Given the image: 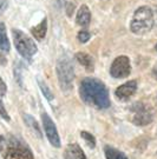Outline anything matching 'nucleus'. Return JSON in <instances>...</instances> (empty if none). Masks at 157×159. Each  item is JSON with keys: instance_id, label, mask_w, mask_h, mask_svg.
Masks as SVG:
<instances>
[{"instance_id": "f257e3e1", "label": "nucleus", "mask_w": 157, "mask_h": 159, "mask_svg": "<svg viewBox=\"0 0 157 159\" xmlns=\"http://www.w3.org/2000/svg\"><path fill=\"white\" fill-rule=\"evenodd\" d=\"M79 94L85 104L97 108H107L110 106V97L107 86L96 78H85L79 86Z\"/></svg>"}, {"instance_id": "f03ea898", "label": "nucleus", "mask_w": 157, "mask_h": 159, "mask_svg": "<svg viewBox=\"0 0 157 159\" xmlns=\"http://www.w3.org/2000/svg\"><path fill=\"white\" fill-rule=\"evenodd\" d=\"M154 26V14L150 7L142 6L138 7L131 20L130 29L135 34H144L151 31Z\"/></svg>"}, {"instance_id": "7ed1b4c3", "label": "nucleus", "mask_w": 157, "mask_h": 159, "mask_svg": "<svg viewBox=\"0 0 157 159\" xmlns=\"http://www.w3.org/2000/svg\"><path fill=\"white\" fill-rule=\"evenodd\" d=\"M12 35H13L14 46L19 52V54L26 60H31L32 57L37 53V45L33 39L17 29L12 30Z\"/></svg>"}, {"instance_id": "20e7f679", "label": "nucleus", "mask_w": 157, "mask_h": 159, "mask_svg": "<svg viewBox=\"0 0 157 159\" xmlns=\"http://www.w3.org/2000/svg\"><path fill=\"white\" fill-rule=\"evenodd\" d=\"M57 75L59 80V85L64 91H69L72 87L74 79V70L71 60L69 58H60L57 63Z\"/></svg>"}, {"instance_id": "39448f33", "label": "nucleus", "mask_w": 157, "mask_h": 159, "mask_svg": "<svg viewBox=\"0 0 157 159\" xmlns=\"http://www.w3.org/2000/svg\"><path fill=\"white\" fill-rule=\"evenodd\" d=\"M4 159H34L32 151L18 138H11L4 154Z\"/></svg>"}, {"instance_id": "423d86ee", "label": "nucleus", "mask_w": 157, "mask_h": 159, "mask_svg": "<svg viewBox=\"0 0 157 159\" xmlns=\"http://www.w3.org/2000/svg\"><path fill=\"white\" fill-rule=\"evenodd\" d=\"M130 72H131V65H130V59L126 56H119L113 60L110 68V74L113 78L116 79L126 78Z\"/></svg>"}, {"instance_id": "0eeeda50", "label": "nucleus", "mask_w": 157, "mask_h": 159, "mask_svg": "<svg viewBox=\"0 0 157 159\" xmlns=\"http://www.w3.org/2000/svg\"><path fill=\"white\" fill-rule=\"evenodd\" d=\"M41 120H43V126H44L45 133H46V137H47L50 144L53 148H60V138H59V134H58V131H57V127L53 123V120L51 119V117L46 112L41 113Z\"/></svg>"}, {"instance_id": "6e6552de", "label": "nucleus", "mask_w": 157, "mask_h": 159, "mask_svg": "<svg viewBox=\"0 0 157 159\" xmlns=\"http://www.w3.org/2000/svg\"><path fill=\"white\" fill-rule=\"evenodd\" d=\"M152 121V112L144 104H135L132 107V123L135 125L144 126Z\"/></svg>"}, {"instance_id": "1a4fd4ad", "label": "nucleus", "mask_w": 157, "mask_h": 159, "mask_svg": "<svg viewBox=\"0 0 157 159\" xmlns=\"http://www.w3.org/2000/svg\"><path fill=\"white\" fill-rule=\"evenodd\" d=\"M136 90H137V81L136 80H130L128 83L119 86L115 91V94L119 100H128L129 98L134 96Z\"/></svg>"}, {"instance_id": "9d476101", "label": "nucleus", "mask_w": 157, "mask_h": 159, "mask_svg": "<svg viewBox=\"0 0 157 159\" xmlns=\"http://www.w3.org/2000/svg\"><path fill=\"white\" fill-rule=\"evenodd\" d=\"M64 159H88L78 144H69L64 151Z\"/></svg>"}, {"instance_id": "9b49d317", "label": "nucleus", "mask_w": 157, "mask_h": 159, "mask_svg": "<svg viewBox=\"0 0 157 159\" xmlns=\"http://www.w3.org/2000/svg\"><path fill=\"white\" fill-rule=\"evenodd\" d=\"M91 21V12L86 5H82L77 12V24L82 27L89 26Z\"/></svg>"}, {"instance_id": "f8f14e48", "label": "nucleus", "mask_w": 157, "mask_h": 159, "mask_svg": "<svg viewBox=\"0 0 157 159\" xmlns=\"http://www.w3.org/2000/svg\"><path fill=\"white\" fill-rule=\"evenodd\" d=\"M46 32H47V20H46V18H44L37 26L31 29V33L34 37V39L39 40V41L45 38Z\"/></svg>"}, {"instance_id": "ddd939ff", "label": "nucleus", "mask_w": 157, "mask_h": 159, "mask_svg": "<svg viewBox=\"0 0 157 159\" xmlns=\"http://www.w3.org/2000/svg\"><path fill=\"white\" fill-rule=\"evenodd\" d=\"M76 59L79 64H82L88 71H93V59L91 56H89L88 53H84V52H78L76 53Z\"/></svg>"}, {"instance_id": "4468645a", "label": "nucleus", "mask_w": 157, "mask_h": 159, "mask_svg": "<svg viewBox=\"0 0 157 159\" xmlns=\"http://www.w3.org/2000/svg\"><path fill=\"white\" fill-rule=\"evenodd\" d=\"M10 48H11V44L7 38L6 26L4 23H0V51L7 53V52H10Z\"/></svg>"}, {"instance_id": "2eb2a0df", "label": "nucleus", "mask_w": 157, "mask_h": 159, "mask_svg": "<svg viewBox=\"0 0 157 159\" xmlns=\"http://www.w3.org/2000/svg\"><path fill=\"white\" fill-rule=\"evenodd\" d=\"M22 118H24V121L26 123V125L33 131V132H36V134L39 137V138H41V130H40L37 120L34 119L32 116H30V114H24Z\"/></svg>"}, {"instance_id": "dca6fc26", "label": "nucleus", "mask_w": 157, "mask_h": 159, "mask_svg": "<svg viewBox=\"0 0 157 159\" xmlns=\"http://www.w3.org/2000/svg\"><path fill=\"white\" fill-rule=\"evenodd\" d=\"M104 152H105L107 159H128V157L123 152L118 151L117 148H112V146H105Z\"/></svg>"}, {"instance_id": "f3484780", "label": "nucleus", "mask_w": 157, "mask_h": 159, "mask_svg": "<svg viewBox=\"0 0 157 159\" xmlns=\"http://www.w3.org/2000/svg\"><path fill=\"white\" fill-rule=\"evenodd\" d=\"M38 84H39L40 90H41V92H43V94H44L45 98H46L49 102H52L55 97H53V93L51 92V90L49 89V86L46 85V83L43 81V80L38 79Z\"/></svg>"}, {"instance_id": "a211bd4d", "label": "nucleus", "mask_w": 157, "mask_h": 159, "mask_svg": "<svg viewBox=\"0 0 157 159\" xmlns=\"http://www.w3.org/2000/svg\"><path fill=\"white\" fill-rule=\"evenodd\" d=\"M80 137L84 139L85 142H86V144L89 145L91 148H95L96 146V139L95 137L92 136L91 133H89V132H86V131H82L80 132Z\"/></svg>"}, {"instance_id": "6ab92c4d", "label": "nucleus", "mask_w": 157, "mask_h": 159, "mask_svg": "<svg viewBox=\"0 0 157 159\" xmlns=\"http://www.w3.org/2000/svg\"><path fill=\"white\" fill-rule=\"evenodd\" d=\"M90 39V33L88 31H84V30H82L80 32L78 33V40L80 43H86V41H89Z\"/></svg>"}, {"instance_id": "aec40b11", "label": "nucleus", "mask_w": 157, "mask_h": 159, "mask_svg": "<svg viewBox=\"0 0 157 159\" xmlns=\"http://www.w3.org/2000/svg\"><path fill=\"white\" fill-rule=\"evenodd\" d=\"M0 116H1L6 121H10V120H11L10 116H8L7 111H6L5 106H4V104H2V102H1V99H0Z\"/></svg>"}, {"instance_id": "412c9836", "label": "nucleus", "mask_w": 157, "mask_h": 159, "mask_svg": "<svg viewBox=\"0 0 157 159\" xmlns=\"http://www.w3.org/2000/svg\"><path fill=\"white\" fill-rule=\"evenodd\" d=\"M6 92H7V86H6L5 81L1 79V77H0V97L5 96Z\"/></svg>"}, {"instance_id": "4be33fe9", "label": "nucleus", "mask_w": 157, "mask_h": 159, "mask_svg": "<svg viewBox=\"0 0 157 159\" xmlns=\"http://www.w3.org/2000/svg\"><path fill=\"white\" fill-rule=\"evenodd\" d=\"M73 11H74V4L73 2H69L66 6V13L69 17H71L72 16Z\"/></svg>"}, {"instance_id": "5701e85b", "label": "nucleus", "mask_w": 157, "mask_h": 159, "mask_svg": "<svg viewBox=\"0 0 157 159\" xmlns=\"http://www.w3.org/2000/svg\"><path fill=\"white\" fill-rule=\"evenodd\" d=\"M7 8V0H0V16Z\"/></svg>"}, {"instance_id": "b1692460", "label": "nucleus", "mask_w": 157, "mask_h": 159, "mask_svg": "<svg viewBox=\"0 0 157 159\" xmlns=\"http://www.w3.org/2000/svg\"><path fill=\"white\" fill-rule=\"evenodd\" d=\"M5 143H6V139L5 137L0 136V152L4 150V146H5Z\"/></svg>"}, {"instance_id": "393cba45", "label": "nucleus", "mask_w": 157, "mask_h": 159, "mask_svg": "<svg viewBox=\"0 0 157 159\" xmlns=\"http://www.w3.org/2000/svg\"><path fill=\"white\" fill-rule=\"evenodd\" d=\"M152 75H154L155 79H157V65L154 67V70H152Z\"/></svg>"}, {"instance_id": "a878e982", "label": "nucleus", "mask_w": 157, "mask_h": 159, "mask_svg": "<svg viewBox=\"0 0 157 159\" xmlns=\"http://www.w3.org/2000/svg\"><path fill=\"white\" fill-rule=\"evenodd\" d=\"M57 1H58L60 5H63V4H65V2H66V0H57Z\"/></svg>"}, {"instance_id": "bb28decb", "label": "nucleus", "mask_w": 157, "mask_h": 159, "mask_svg": "<svg viewBox=\"0 0 157 159\" xmlns=\"http://www.w3.org/2000/svg\"><path fill=\"white\" fill-rule=\"evenodd\" d=\"M155 48H156V51H157V45H156V46H155Z\"/></svg>"}]
</instances>
